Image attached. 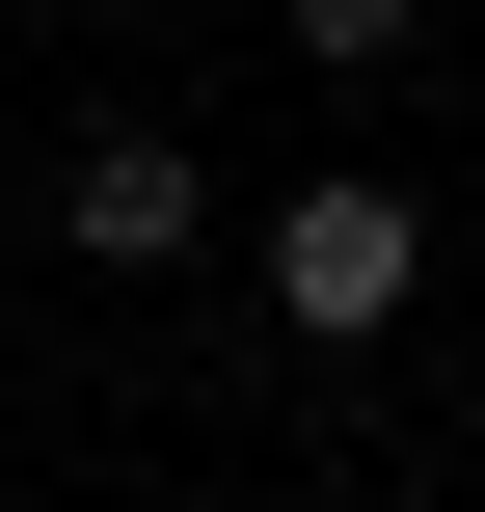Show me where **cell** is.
Segmentation results:
<instances>
[{"label": "cell", "instance_id": "6da1fadb", "mask_svg": "<svg viewBox=\"0 0 485 512\" xmlns=\"http://www.w3.org/2000/svg\"><path fill=\"white\" fill-rule=\"evenodd\" d=\"M405 297H432V189H378V162L270 189V324H297V351H378Z\"/></svg>", "mask_w": 485, "mask_h": 512}, {"label": "cell", "instance_id": "7a4b0ae2", "mask_svg": "<svg viewBox=\"0 0 485 512\" xmlns=\"http://www.w3.org/2000/svg\"><path fill=\"white\" fill-rule=\"evenodd\" d=\"M54 243H81V270H189V243H216V162H189V108H108V135H54Z\"/></svg>", "mask_w": 485, "mask_h": 512}, {"label": "cell", "instance_id": "3957f363", "mask_svg": "<svg viewBox=\"0 0 485 512\" xmlns=\"http://www.w3.org/2000/svg\"><path fill=\"white\" fill-rule=\"evenodd\" d=\"M270 27H297V81H405V27H432V0H270Z\"/></svg>", "mask_w": 485, "mask_h": 512}, {"label": "cell", "instance_id": "277c9868", "mask_svg": "<svg viewBox=\"0 0 485 512\" xmlns=\"http://www.w3.org/2000/svg\"><path fill=\"white\" fill-rule=\"evenodd\" d=\"M0 512H27V486H0Z\"/></svg>", "mask_w": 485, "mask_h": 512}]
</instances>
